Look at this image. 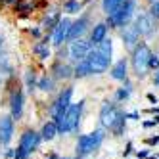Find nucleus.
Masks as SVG:
<instances>
[{
	"label": "nucleus",
	"instance_id": "obj_1",
	"mask_svg": "<svg viewBox=\"0 0 159 159\" xmlns=\"http://www.w3.org/2000/svg\"><path fill=\"white\" fill-rule=\"evenodd\" d=\"M127 117H125V111L121 109V106L117 102H102L100 106V113H98V123L102 129H106L113 138H123L127 134Z\"/></svg>",
	"mask_w": 159,
	"mask_h": 159
},
{
	"label": "nucleus",
	"instance_id": "obj_2",
	"mask_svg": "<svg viewBox=\"0 0 159 159\" xmlns=\"http://www.w3.org/2000/svg\"><path fill=\"white\" fill-rule=\"evenodd\" d=\"M84 107H86V100H79L77 104H73L65 109V113L61 117H58L54 123L58 127V134L61 136H77L81 132V125H83V117H84Z\"/></svg>",
	"mask_w": 159,
	"mask_h": 159
},
{
	"label": "nucleus",
	"instance_id": "obj_3",
	"mask_svg": "<svg viewBox=\"0 0 159 159\" xmlns=\"http://www.w3.org/2000/svg\"><path fill=\"white\" fill-rule=\"evenodd\" d=\"M107 138V130L106 129H102V127H96L94 130H90V132H84L81 134L79 132L77 134V138H75V159H88L90 155H94L102 150V146H104Z\"/></svg>",
	"mask_w": 159,
	"mask_h": 159
},
{
	"label": "nucleus",
	"instance_id": "obj_4",
	"mask_svg": "<svg viewBox=\"0 0 159 159\" xmlns=\"http://www.w3.org/2000/svg\"><path fill=\"white\" fill-rule=\"evenodd\" d=\"M111 58H113V42H111V39L106 37L102 42H98L96 46H92V50L88 52L84 61L88 63L92 75H102L109 69Z\"/></svg>",
	"mask_w": 159,
	"mask_h": 159
},
{
	"label": "nucleus",
	"instance_id": "obj_5",
	"mask_svg": "<svg viewBox=\"0 0 159 159\" xmlns=\"http://www.w3.org/2000/svg\"><path fill=\"white\" fill-rule=\"evenodd\" d=\"M40 146H42L40 132L33 127H27L19 134V140H17V146H16V157L29 159L33 153H37L40 150Z\"/></svg>",
	"mask_w": 159,
	"mask_h": 159
},
{
	"label": "nucleus",
	"instance_id": "obj_6",
	"mask_svg": "<svg viewBox=\"0 0 159 159\" xmlns=\"http://www.w3.org/2000/svg\"><path fill=\"white\" fill-rule=\"evenodd\" d=\"M150 56H152V50L146 42H138L130 50V71L134 73L136 79H144L150 73V67H148Z\"/></svg>",
	"mask_w": 159,
	"mask_h": 159
},
{
	"label": "nucleus",
	"instance_id": "obj_7",
	"mask_svg": "<svg viewBox=\"0 0 159 159\" xmlns=\"http://www.w3.org/2000/svg\"><path fill=\"white\" fill-rule=\"evenodd\" d=\"M134 10H136V2H134V0H125V2L121 6H117L111 14H107L106 25L107 27H115V29H121L125 25H129V21L134 16Z\"/></svg>",
	"mask_w": 159,
	"mask_h": 159
},
{
	"label": "nucleus",
	"instance_id": "obj_8",
	"mask_svg": "<svg viewBox=\"0 0 159 159\" xmlns=\"http://www.w3.org/2000/svg\"><path fill=\"white\" fill-rule=\"evenodd\" d=\"M73 86L69 84V86H63L60 92H58V96H56V100L52 102V104L48 106V119H52V121H56L58 117H61L63 113H65V109L71 106V102H73Z\"/></svg>",
	"mask_w": 159,
	"mask_h": 159
},
{
	"label": "nucleus",
	"instance_id": "obj_9",
	"mask_svg": "<svg viewBox=\"0 0 159 159\" xmlns=\"http://www.w3.org/2000/svg\"><path fill=\"white\" fill-rule=\"evenodd\" d=\"M8 107H10V115L16 123H19L23 119V113H25V92L19 84L14 86L10 90V96H8Z\"/></svg>",
	"mask_w": 159,
	"mask_h": 159
},
{
	"label": "nucleus",
	"instance_id": "obj_10",
	"mask_svg": "<svg viewBox=\"0 0 159 159\" xmlns=\"http://www.w3.org/2000/svg\"><path fill=\"white\" fill-rule=\"evenodd\" d=\"M92 50V42L86 40V39H75L69 42V46H67V60H69V63H79V61H83L88 52Z\"/></svg>",
	"mask_w": 159,
	"mask_h": 159
},
{
	"label": "nucleus",
	"instance_id": "obj_11",
	"mask_svg": "<svg viewBox=\"0 0 159 159\" xmlns=\"http://www.w3.org/2000/svg\"><path fill=\"white\" fill-rule=\"evenodd\" d=\"M16 138V121L12 115H0V148L10 146Z\"/></svg>",
	"mask_w": 159,
	"mask_h": 159
},
{
	"label": "nucleus",
	"instance_id": "obj_12",
	"mask_svg": "<svg viewBox=\"0 0 159 159\" xmlns=\"http://www.w3.org/2000/svg\"><path fill=\"white\" fill-rule=\"evenodd\" d=\"M69 27H71V21L67 19V17H60V21L54 25V29H52V44H54L56 48H61L63 44L67 42Z\"/></svg>",
	"mask_w": 159,
	"mask_h": 159
},
{
	"label": "nucleus",
	"instance_id": "obj_13",
	"mask_svg": "<svg viewBox=\"0 0 159 159\" xmlns=\"http://www.w3.org/2000/svg\"><path fill=\"white\" fill-rule=\"evenodd\" d=\"M134 27H136L140 37H152L155 33V27H157V19L152 14H142V16L136 17Z\"/></svg>",
	"mask_w": 159,
	"mask_h": 159
},
{
	"label": "nucleus",
	"instance_id": "obj_14",
	"mask_svg": "<svg viewBox=\"0 0 159 159\" xmlns=\"http://www.w3.org/2000/svg\"><path fill=\"white\" fill-rule=\"evenodd\" d=\"M50 75L56 81H69V79H73V63L63 61V60H56L50 67Z\"/></svg>",
	"mask_w": 159,
	"mask_h": 159
},
{
	"label": "nucleus",
	"instance_id": "obj_15",
	"mask_svg": "<svg viewBox=\"0 0 159 159\" xmlns=\"http://www.w3.org/2000/svg\"><path fill=\"white\" fill-rule=\"evenodd\" d=\"M109 77L113 79V81H119L123 83L125 79H129V60L127 58H121L117 60L115 63H111L109 65Z\"/></svg>",
	"mask_w": 159,
	"mask_h": 159
},
{
	"label": "nucleus",
	"instance_id": "obj_16",
	"mask_svg": "<svg viewBox=\"0 0 159 159\" xmlns=\"http://www.w3.org/2000/svg\"><path fill=\"white\" fill-rule=\"evenodd\" d=\"M121 40L125 44V48L132 50L136 44L140 42V35H138V31H136V27L134 25H125V27H121Z\"/></svg>",
	"mask_w": 159,
	"mask_h": 159
},
{
	"label": "nucleus",
	"instance_id": "obj_17",
	"mask_svg": "<svg viewBox=\"0 0 159 159\" xmlns=\"http://www.w3.org/2000/svg\"><path fill=\"white\" fill-rule=\"evenodd\" d=\"M88 16H81L77 21H71V27H69V35H67V42H71L75 39H81L84 33H86V27H88Z\"/></svg>",
	"mask_w": 159,
	"mask_h": 159
},
{
	"label": "nucleus",
	"instance_id": "obj_18",
	"mask_svg": "<svg viewBox=\"0 0 159 159\" xmlns=\"http://www.w3.org/2000/svg\"><path fill=\"white\" fill-rule=\"evenodd\" d=\"M134 94V84L129 81V79H125L123 84L113 92V102H117V104H125V102H129L130 96Z\"/></svg>",
	"mask_w": 159,
	"mask_h": 159
},
{
	"label": "nucleus",
	"instance_id": "obj_19",
	"mask_svg": "<svg viewBox=\"0 0 159 159\" xmlns=\"http://www.w3.org/2000/svg\"><path fill=\"white\" fill-rule=\"evenodd\" d=\"M39 132H40V136H42V142H54V140L60 136V134H58V127H56V123H54L52 119L44 121Z\"/></svg>",
	"mask_w": 159,
	"mask_h": 159
},
{
	"label": "nucleus",
	"instance_id": "obj_20",
	"mask_svg": "<svg viewBox=\"0 0 159 159\" xmlns=\"http://www.w3.org/2000/svg\"><path fill=\"white\" fill-rule=\"evenodd\" d=\"M37 88L40 90V92H44V94L54 92V90H56V79H54L50 73L40 75V77H39V81H37Z\"/></svg>",
	"mask_w": 159,
	"mask_h": 159
},
{
	"label": "nucleus",
	"instance_id": "obj_21",
	"mask_svg": "<svg viewBox=\"0 0 159 159\" xmlns=\"http://www.w3.org/2000/svg\"><path fill=\"white\" fill-rule=\"evenodd\" d=\"M33 54H35L39 60H42V61L50 58V40H48V37L42 39L40 42H37L35 46H33Z\"/></svg>",
	"mask_w": 159,
	"mask_h": 159
},
{
	"label": "nucleus",
	"instance_id": "obj_22",
	"mask_svg": "<svg viewBox=\"0 0 159 159\" xmlns=\"http://www.w3.org/2000/svg\"><path fill=\"white\" fill-rule=\"evenodd\" d=\"M107 37V25L106 23H98L94 29H92V33H90V42H92V46H96V44L98 42H102V40H104Z\"/></svg>",
	"mask_w": 159,
	"mask_h": 159
},
{
	"label": "nucleus",
	"instance_id": "obj_23",
	"mask_svg": "<svg viewBox=\"0 0 159 159\" xmlns=\"http://www.w3.org/2000/svg\"><path fill=\"white\" fill-rule=\"evenodd\" d=\"M23 81H25V88H27V92L33 94L37 90V81H39V77H37V71L35 69H27L25 71V77H23Z\"/></svg>",
	"mask_w": 159,
	"mask_h": 159
},
{
	"label": "nucleus",
	"instance_id": "obj_24",
	"mask_svg": "<svg viewBox=\"0 0 159 159\" xmlns=\"http://www.w3.org/2000/svg\"><path fill=\"white\" fill-rule=\"evenodd\" d=\"M90 75H92V73H90V67H88V63L84 60L73 65V79H86Z\"/></svg>",
	"mask_w": 159,
	"mask_h": 159
},
{
	"label": "nucleus",
	"instance_id": "obj_25",
	"mask_svg": "<svg viewBox=\"0 0 159 159\" xmlns=\"http://www.w3.org/2000/svg\"><path fill=\"white\" fill-rule=\"evenodd\" d=\"M0 75L14 77V67H12V63H10L8 56H0Z\"/></svg>",
	"mask_w": 159,
	"mask_h": 159
},
{
	"label": "nucleus",
	"instance_id": "obj_26",
	"mask_svg": "<svg viewBox=\"0 0 159 159\" xmlns=\"http://www.w3.org/2000/svg\"><path fill=\"white\" fill-rule=\"evenodd\" d=\"M58 21H60V12H52L46 19L42 21V29H44V31H52L54 25L58 23Z\"/></svg>",
	"mask_w": 159,
	"mask_h": 159
},
{
	"label": "nucleus",
	"instance_id": "obj_27",
	"mask_svg": "<svg viewBox=\"0 0 159 159\" xmlns=\"http://www.w3.org/2000/svg\"><path fill=\"white\" fill-rule=\"evenodd\" d=\"M125 0H102V8H104L106 14H111L117 6H121Z\"/></svg>",
	"mask_w": 159,
	"mask_h": 159
},
{
	"label": "nucleus",
	"instance_id": "obj_28",
	"mask_svg": "<svg viewBox=\"0 0 159 159\" xmlns=\"http://www.w3.org/2000/svg\"><path fill=\"white\" fill-rule=\"evenodd\" d=\"M63 8H65L67 14H79L81 12V2H79V0H67L63 4Z\"/></svg>",
	"mask_w": 159,
	"mask_h": 159
},
{
	"label": "nucleus",
	"instance_id": "obj_29",
	"mask_svg": "<svg viewBox=\"0 0 159 159\" xmlns=\"http://www.w3.org/2000/svg\"><path fill=\"white\" fill-rule=\"evenodd\" d=\"M144 142V146H148V148H157L159 146V134H152V136H146V138L142 140Z\"/></svg>",
	"mask_w": 159,
	"mask_h": 159
},
{
	"label": "nucleus",
	"instance_id": "obj_30",
	"mask_svg": "<svg viewBox=\"0 0 159 159\" xmlns=\"http://www.w3.org/2000/svg\"><path fill=\"white\" fill-rule=\"evenodd\" d=\"M132 153H134V142H132V140H127V144H125L121 155H123V159H129Z\"/></svg>",
	"mask_w": 159,
	"mask_h": 159
},
{
	"label": "nucleus",
	"instance_id": "obj_31",
	"mask_svg": "<svg viewBox=\"0 0 159 159\" xmlns=\"http://www.w3.org/2000/svg\"><path fill=\"white\" fill-rule=\"evenodd\" d=\"M150 153H153V152H152V148H148V146H144L142 150H134V153H132V155H134L136 159H146V157L150 155Z\"/></svg>",
	"mask_w": 159,
	"mask_h": 159
},
{
	"label": "nucleus",
	"instance_id": "obj_32",
	"mask_svg": "<svg viewBox=\"0 0 159 159\" xmlns=\"http://www.w3.org/2000/svg\"><path fill=\"white\" fill-rule=\"evenodd\" d=\"M148 67H150V71H155V69H159V56H157V54H153V52H152V56H150V61H148Z\"/></svg>",
	"mask_w": 159,
	"mask_h": 159
},
{
	"label": "nucleus",
	"instance_id": "obj_33",
	"mask_svg": "<svg viewBox=\"0 0 159 159\" xmlns=\"http://www.w3.org/2000/svg\"><path fill=\"white\" fill-rule=\"evenodd\" d=\"M2 157H4V159H14V157H16V148H12V144H10V146H4Z\"/></svg>",
	"mask_w": 159,
	"mask_h": 159
},
{
	"label": "nucleus",
	"instance_id": "obj_34",
	"mask_svg": "<svg viewBox=\"0 0 159 159\" xmlns=\"http://www.w3.org/2000/svg\"><path fill=\"white\" fill-rule=\"evenodd\" d=\"M140 115H142V113H140L138 109H132V111H125V117H127V119H130V121H140Z\"/></svg>",
	"mask_w": 159,
	"mask_h": 159
},
{
	"label": "nucleus",
	"instance_id": "obj_35",
	"mask_svg": "<svg viewBox=\"0 0 159 159\" xmlns=\"http://www.w3.org/2000/svg\"><path fill=\"white\" fill-rule=\"evenodd\" d=\"M155 127H157V123L153 121V117H152V119L142 121V129H144V130H150V129H155Z\"/></svg>",
	"mask_w": 159,
	"mask_h": 159
},
{
	"label": "nucleus",
	"instance_id": "obj_36",
	"mask_svg": "<svg viewBox=\"0 0 159 159\" xmlns=\"http://www.w3.org/2000/svg\"><path fill=\"white\" fill-rule=\"evenodd\" d=\"M150 14H152V16H153V17L159 21V0L152 4V10H150Z\"/></svg>",
	"mask_w": 159,
	"mask_h": 159
},
{
	"label": "nucleus",
	"instance_id": "obj_37",
	"mask_svg": "<svg viewBox=\"0 0 159 159\" xmlns=\"http://www.w3.org/2000/svg\"><path fill=\"white\" fill-rule=\"evenodd\" d=\"M146 98H148V102H150V104H153V106H155V104H159L157 96H155V94H152V92H148V94H146Z\"/></svg>",
	"mask_w": 159,
	"mask_h": 159
},
{
	"label": "nucleus",
	"instance_id": "obj_38",
	"mask_svg": "<svg viewBox=\"0 0 159 159\" xmlns=\"http://www.w3.org/2000/svg\"><path fill=\"white\" fill-rule=\"evenodd\" d=\"M152 83H153V86H157V88H159V69H155V73H153V79H152Z\"/></svg>",
	"mask_w": 159,
	"mask_h": 159
},
{
	"label": "nucleus",
	"instance_id": "obj_39",
	"mask_svg": "<svg viewBox=\"0 0 159 159\" xmlns=\"http://www.w3.org/2000/svg\"><path fill=\"white\" fill-rule=\"evenodd\" d=\"M0 2H2V4H17L19 0H0Z\"/></svg>",
	"mask_w": 159,
	"mask_h": 159
},
{
	"label": "nucleus",
	"instance_id": "obj_40",
	"mask_svg": "<svg viewBox=\"0 0 159 159\" xmlns=\"http://www.w3.org/2000/svg\"><path fill=\"white\" fill-rule=\"evenodd\" d=\"M146 159H159V157H157V153H150V155H148Z\"/></svg>",
	"mask_w": 159,
	"mask_h": 159
},
{
	"label": "nucleus",
	"instance_id": "obj_41",
	"mask_svg": "<svg viewBox=\"0 0 159 159\" xmlns=\"http://www.w3.org/2000/svg\"><path fill=\"white\" fill-rule=\"evenodd\" d=\"M153 121L157 123V127H159V113H155V115H153Z\"/></svg>",
	"mask_w": 159,
	"mask_h": 159
},
{
	"label": "nucleus",
	"instance_id": "obj_42",
	"mask_svg": "<svg viewBox=\"0 0 159 159\" xmlns=\"http://www.w3.org/2000/svg\"><path fill=\"white\" fill-rule=\"evenodd\" d=\"M2 44H4V39H2V37H0V48H2Z\"/></svg>",
	"mask_w": 159,
	"mask_h": 159
},
{
	"label": "nucleus",
	"instance_id": "obj_43",
	"mask_svg": "<svg viewBox=\"0 0 159 159\" xmlns=\"http://www.w3.org/2000/svg\"><path fill=\"white\" fill-rule=\"evenodd\" d=\"M61 159H75V157H65V155H61Z\"/></svg>",
	"mask_w": 159,
	"mask_h": 159
},
{
	"label": "nucleus",
	"instance_id": "obj_44",
	"mask_svg": "<svg viewBox=\"0 0 159 159\" xmlns=\"http://www.w3.org/2000/svg\"><path fill=\"white\" fill-rule=\"evenodd\" d=\"M2 83H4V81H2V75H0V86H2Z\"/></svg>",
	"mask_w": 159,
	"mask_h": 159
},
{
	"label": "nucleus",
	"instance_id": "obj_45",
	"mask_svg": "<svg viewBox=\"0 0 159 159\" xmlns=\"http://www.w3.org/2000/svg\"><path fill=\"white\" fill-rule=\"evenodd\" d=\"M150 2H152V4H153V2H157V0H150Z\"/></svg>",
	"mask_w": 159,
	"mask_h": 159
},
{
	"label": "nucleus",
	"instance_id": "obj_46",
	"mask_svg": "<svg viewBox=\"0 0 159 159\" xmlns=\"http://www.w3.org/2000/svg\"><path fill=\"white\" fill-rule=\"evenodd\" d=\"M14 159H19V157H14ZM29 159H31V157H29Z\"/></svg>",
	"mask_w": 159,
	"mask_h": 159
},
{
	"label": "nucleus",
	"instance_id": "obj_47",
	"mask_svg": "<svg viewBox=\"0 0 159 159\" xmlns=\"http://www.w3.org/2000/svg\"><path fill=\"white\" fill-rule=\"evenodd\" d=\"M157 157H159V153H157Z\"/></svg>",
	"mask_w": 159,
	"mask_h": 159
},
{
	"label": "nucleus",
	"instance_id": "obj_48",
	"mask_svg": "<svg viewBox=\"0 0 159 159\" xmlns=\"http://www.w3.org/2000/svg\"><path fill=\"white\" fill-rule=\"evenodd\" d=\"M60 159H61V155H60Z\"/></svg>",
	"mask_w": 159,
	"mask_h": 159
},
{
	"label": "nucleus",
	"instance_id": "obj_49",
	"mask_svg": "<svg viewBox=\"0 0 159 159\" xmlns=\"http://www.w3.org/2000/svg\"><path fill=\"white\" fill-rule=\"evenodd\" d=\"M134 159H136V157H134Z\"/></svg>",
	"mask_w": 159,
	"mask_h": 159
}]
</instances>
